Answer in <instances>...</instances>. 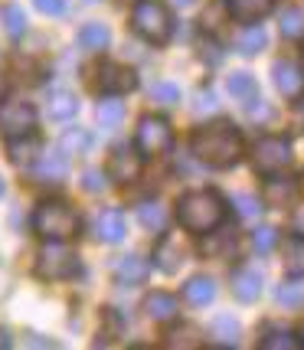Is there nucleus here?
Wrapping results in <instances>:
<instances>
[{"label": "nucleus", "mask_w": 304, "mask_h": 350, "mask_svg": "<svg viewBox=\"0 0 304 350\" xmlns=\"http://www.w3.org/2000/svg\"><path fill=\"white\" fill-rule=\"evenodd\" d=\"M232 295L243 301V305H252V301H259V295H262V272L259 269H249V265H243V269H236L232 272Z\"/></svg>", "instance_id": "12"}, {"label": "nucleus", "mask_w": 304, "mask_h": 350, "mask_svg": "<svg viewBox=\"0 0 304 350\" xmlns=\"http://www.w3.org/2000/svg\"><path fill=\"white\" fill-rule=\"evenodd\" d=\"M135 144L141 148V154L157 157V154L170 151V144H174V131H170V124L164 122V118H157V115H144V118L137 122Z\"/></svg>", "instance_id": "7"}, {"label": "nucleus", "mask_w": 304, "mask_h": 350, "mask_svg": "<svg viewBox=\"0 0 304 350\" xmlns=\"http://www.w3.org/2000/svg\"><path fill=\"white\" fill-rule=\"evenodd\" d=\"M206 239H203V256L206 259H226L229 252L236 249V229H210V232H203Z\"/></svg>", "instance_id": "20"}, {"label": "nucleus", "mask_w": 304, "mask_h": 350, "mask_svg": "<svg viewBox=\"0 0 304 350\" xmlns=\"http://www.w3.org/2000/svg\"><path fill=\"white\" fill-rule=\"evenodd\" d=\"M148 272H151V265H148V259H141V256H122V259L115 262L118 285H144Z\"/></svg>", "instance_id": "19"}, {"label": "nucleus", "mask_w": 304, "mask_h": 350, "mask_svg": "<svg viewBox=\"0 0 304 350\" xmlns=\"http://www.w3.org/2000/svg\"><path fill=\"white\" fill-rule=\"evenodd\" d=\"M183 298H186L190 305H197V308L210 305V301L216 298V282L213 278H206V275H193V278L183 285Z\"/></svg>", "instance_id": "21"}, {"label": "nucleus", "mask_w": 304, "mask_h": 350, "mask_svg": "<svg viewBox=\"0 0 304 350\" xmlns=\"http://www.w3.org/2000/svg\"><path fill=\"white\" fill-rule=\"evenodd\" d=\"M174 7H193V0H170Z\"/></svg>", "instance_id": "45"}, {"label": "nucleus", "mask_w": 304, "mask_h": 350, "mask_svg": "<svg viewBox=\"0 0 304 350\" xmlns=\"http://www.w3.org/2000/svg\"><path fill=\"white\" fill-rule=\"evenodd\" d=\"M229 16L239 23H259L262 16L272 14L275 0H226Z\"/></svg>", "instance_id": "18"}, {"label": "nucleus", "mask_w": 304, "mask_h": 350, "mask_svg": "<svg viewBox=\"0 0 304 350\" xmlns=\"http://www.w3.org/2000/svg\"><path fill=\"white\" fill-rule=\"evenodd\" d=\"M105 177L108 174H102V170H85V174H82V187H85L89 193H98V190H105Z\"/></svg>", "instance_id": "40"}, {"label": "nucleus", "mask_w": 304, "mask_h": 350, "mask_svg": "<svg viewBox=\"0 0 304 350\" xmlns=\"http://www.w3.org/2000/svg\"><path fill=\"white\" fill-rule=\"evenodd\" d=\"M294 180H281L278 174H272L268 177V183H265V193H262V203L265 206H285V203H291L294 200Z\"/></svg>", "instance_id": "22"}, {"label": "nucleus", "mask_w": 304, "mask_h": 350, "mask_svg": "<svg viewBox=\"0 0 304 350\" xmlns=\"http://www.w3.org/2000/svg\"><path fill=\"white\" fill-rule=\"evenodd\" d=\"M141 170H144V154H141V148H131V144H118L115 151H111V157H108V177L115 183H135L137 177H141Z\"/></svg>", "instance_id": "8"}, {"label": "nucleus", "mask_w": 304, "mask_h": 350, "mask_svg": "<svg viewBox=\"0 0 304 350\" xmlns=\"http://www.w3.org/2000/svg\"><path fill=\"white\" fill-rule=\"evenodd\" d=\"M278 27H281L285 40H298V36H304V14L298 7H288V10H281V16H278Z\"/></svg>", "instance_id": "34"}, {"label": "nucleus", "mask_w": 304, "mask_h": 350, "mask_svg": "<svg viewBox=\"0 0 304 350\" xmlns=\"http://www.w3.org/2000/svg\"><path fill=\"white\" fill-rule=\"evenodd\" d=\"M265 43H268V36H265V30H262V23L255 27H245V33L236 40V49L243 53V56H255V53H262L265 49Z\"/></svg>", "instance_id": "31"}, {"label": "nucleus", "mask_w": 304, "mask_h": 350, "mask_svg": "<svg viewBox=\"0 0 304 350\" xmlns=\"http://www.w3.org/2000/svg\"><path fill=\"white\" fill-rule=\"evenodd\" d=\"M33 232L43 236L46 243L49 239L66 243V239H72L79 232V213L72 206H66V203H56V200L53 203H40L36 213H33Z\"/></svg>", "instance_id": "4"}, {"label": "nucleus", "mask_w": 304, "mask_h": 350, "mask_svg": "<svg viewBox=\"0 0 304 350\" xmlns=\"http://www.w3.org/2000/svg\"><path fill=\"white\" fill-rule=\"evenodd\" d=\"M0 197H3V180H0Z\"/></svg>", "instance_id": "46"}, {"label": "nucleus", "mask_w": 304, "mask_h": 350, "mask_svg": "<svg viewBox=\"0 0 304 350\" xmlns=\"http://www.w3.org/2000/svg\"><path fill=\"white\" fill-rule=\"evenodd\" d=\"M167 347H203V331L193 327V324H180V327H174L167 331V340H164Z\"/></svg>", "instance_id": "29"}, {"label": "nucleus", "mask_w": 304, "mask_h": 350, "mask_svg": "<svg viewBox=\"0 0 304 350\" xmlns=\"http://www.w3.org/2000/svg\"><path fill=\"white\" fill-rule=\"evenodd\" d=\"M0 20H3V30H7V36H10V40H20V36L27 33V14H23V7H16V3L3 7Z\"/></svg>", "instance_id": "33"}, {"label": "nucleus", "mask_w": 304, "mask_h": 350, "mask_svg": "<svg viewBox=\"0 0 304 350\" xmlns=\"http://www.w3.org/2000/svg\"><path fill=\"white\" fill-rule=\"evenodd\" d=\"M108 40H111V33H108V27L98 23V20H92V23H85V27L79 30V46L89 49V53H102L108 46Z\"/></svg>", "instance_id": "24"}, {"label": "nucleus", "mask_w": 304, "mask_h": 350, "mask_svg": "<svg viewBox=\"0 0 304 350\" xmlns=\"http://www.w3.org/2000/svg\"><path fill=\"white\" fill-rule=\"evenodd\" d=\"M36 3V10L46 16H59L62 10H66V0H33Z\"/></svg>", "instance_id": "41"}, {"label": "nucleus", "mask_w": 304, "mask_h": 350, "mask_svg": "<svg viewBox=\"0 0 304 350\" xmlns=\"http://www.w3.org/2000/svg\"><path fill=\"white\" fill-rule=\"evenodd\" d=\"M95 118H98V124H102L105 131H115L124 118V105L118 102V95H105V98L98 102V108H95Z\"/></svg>", "instance_id": "25"}, {"label": "nucleus", "mask_w": 304, "mask_h": 350, "mask_svg": "<svg viewBox=\"0 0 304 350\" xmlns=\"http://www.w3.org/2000/svg\"><path fill=\"white\" fill-rule=\"evenodd\" d=\"M210 334L223 344V347H236V337H239V321L232 318V314H219L213 321V327H210Z\"/></svg>", "instance_id": "32"}, {"label": "nucleus", "mask_w": 304, "mask_h": 350, "mask_svg": "<svg viewBox=\"0 0 304 350\" xmlns=\"http://www.w3.org/2000/svg\"><path fill=\"white\" fill-rule=\"evenodd\" d=\"M285 275L304 278V236H291L285 243Z\"/></svg>", "instance_id": "28"}, {"label": "nucleus", "mask_w": 304, "mask_h": 350, "mask_svg": "<svg viewBox=\"0 0 304 350\" xmlns=\"http://www.w3.org/2000/svg\"><path fill=\"white\" fill-rule=\"evenodd\" d=\"M186 262V249L180 245V239L177 236H164L161 243H157V249H154V265L161 269V272H180V265Z\"/></svg>", "instance_id": "15"}, {"label": "nucleus", "mask_w": 304, "mask_h": 350, "mask_svg": "<svg viewBox=\"0 0 304 350\" xmlns=\"http://www.w3.org/2000/svg\"><path fill=\"white\" fill-rule=\"evenodd\" d=\"M226 89H229V95L236 98V102H249V98H255L259 95V82H255V76L252 72H232L229 76V82H226Z\"/></svg>", "instance_id": "27"}, {"label": "nucleus", "mask_w": 304, "mask_h": 350, "mask_svg": "<svg viewBox=\"0 0 304 350\" xmlns=\"http://www.w3.org/2000/svg\"><path fill=\"white\" fill-rule=\"evenodd\" d=\"M275 301L285 308H298L304 301V288L301 285H294V282H288V285H281V288L275 291Z\"/></svg>", "instance_id": "38"}, {"label": "nucleus", "mask_w": 304, "mask_h": 350, "mask_svg": "<svg viewBox=\"0 0 304 350\" xmlns=\"http://www.w3.org/2000/svg\"><path fill=\"white\" fill-rule=\"evenodd\" d=\"M291 232H294V236H304V206H298V210L291 213Z\"/></svg>", "instance_id": "43"}, {"label": "nucleus", "mask_w": 304, "mask_h": 350, "mask_svg": "<svg viewBox=\"0 0 304 350\" xmlns=\"http://www.w3.org/2000/svg\"><path fill=\"white\" fill-rule=\"evenodd\" d=\"M3 98H7V79L0 76V102H3Z\"/></svg>", "instance_id": "44"}, {"label": "nucleus", "mask_w": 304, "mask_h": 350, "mask_svg": "<svg viewBox=\"0 0 304 350\" xmlns=\"http://www.w3.org/2000/svg\"><path fill=\"white\" fill-rule=\"evenodd\" d=\"M7 157H10V164L14 167H33L36 164V157H40V141L30 135H20V137H10V144H7Z\"/></svg>", "instance_id": "17"}, {"label": "nucleus", "mask_w": 304, "mask_h": 350, "mask_svg": "<svg viewBox=\"0 0 304 350\" xmlns=\"http://www.w3.org/2000/svg\"><path fill=\"white\" fill-rule=\"evenodd\" d=\"M137 219H141V226L151 229V232H164V226H167V213H164V206H161V203H154V200H148V203H141V206H137Z\"/></svg>", "instance_id": "30"}, {"label": "nucleus", "mask_w": 304, "mask_h": 350, "mask_svg": "<svg viewBox=\"0 0 304 350\" xmlns=\"http://www.w3.org/2000/svg\"><path fill=\"white\" fill-rule=\"evenodd\" d=\"M36 128V108L30 102H0V135L20 137Z\"/></svg>", "instance_id": "9"}, {"label": "nucleus", "mask_w": 304, "mask_h": 350, "mask_svg": "<svg viewBox=\"0 0 304 350\" xmlns=\"http://www.w3.org/2000/svg\"><path fill=\"white\" fill-rule=\"evenodd\" d=\"M177 219L186 232H210V229L223 226L226 219V200L219 197L216 190L203 187V190H190L183 193L180 203H177Z\"/></svg>", "instance_id": "2"}, {"label": "nucleus", "mask_w": 304, "mask_h": 350, "mask_svg": "<svg viewBox=\"0 0 304 350\" xmlns=\"http://www.w3.org/2000/svg\"><path fill=\"white\" fill-rule=\"evenodd\" d=\"M89 148H92V135L85 128H69L59 137V151L66 157H82V154H89Z\"/></svg>", "instance_id": "26"}, {"label": "nucleus", "mask_w": 304, "mask_h": 350, "mask_svg": "<svg viewBox=\"0 0 304 350\" xmlns=\"http://www.w3.org/2000/svg\"><path fill=\"white\" fill-rule=\"evenodd\" d=\"M124 232H128V226H124V213L118 210V206H111V210H102V213L95 216V239L98 243H122Z\"/></svg>", "instance_id": "13"}, {"label": "nucleus", "mask_w": 304, "mask_h": 350, "mask_svg": "<svg viewBox=\"0 0 304 350\" xmlns=\"http://www.w3.org/2000/svg\"><path fill=\"white\" fill-rule=\"evenodd\" d=\"M85 3H92V0H85Z\"/></svg>", "instance_id": "47"}, {"label": "nucleus", "mask_w": 304, "mask_h": 350, "mask_svg": "<svg viewBox=\"0 0 304 350\" xmlns=\"http://www.w3.org/2000/svg\"><path fill=\"white\" fill-rule=\"evenodd\" d=\"M131 30L154 46H164L174 36V16L161 0H137L131 10Z\"/></svg>", "instance_id": "3"}, {"label": "nucleus", "mask_w": 304, "mask_h": 350, "mask_svg": "<svg viewBox=\"0 0 304 350\" xmlns=\"http://www.w3.org/2000/svg\"><path fill=\"white\" fill-rule=\"evenodd\" d=\"M151 102L161 108H174L180 105V89L174 82H154L151 85Z\"/></svg>", "instance_id": "35"}, {"label": "nucleus", "mask_w": 304, "mask_h": 350, "mask_svg": "<svg viewBox=\"0 0 304 350\" xmlns=\"http://www.w3.org/2000/svg\"><path fill=\"white\" fill-rule=\"evenodd\" d=\"M190 148H193V157L199 164L213 170H229L243 161V135L229 122H213L197 128L190 137Z\"/></svg>", "instance_id": "1"}, {"label": "nucleus", "mask_w": 304, "mask_h": 350, "mask_svg": "<svg viewBox=\"0 0 304 350\" xmlns=\"http://www.w3.org/2000/svg\"><path fill=\"white\" fill-rule=\"evenodd\" d=\"M69 177V161H66V154H40L36 157V164H33V180L36 183H53V187H59L62 180Z\"/></svg>", "instance_id": "11"}, {"label": "nucleus", "mask_w": 304, "mask_h": 350, "mask_svg": "<svg viewBox=\"0 0 304 350\" xmlns=\"http://www.w3.org/2000/svg\"><path fill=\"white\" fill-rule=\"evenodd\" d=\"M262 350H294L298 347V340L288 334V331H272V334H265L259 340Z\"/></svg>", "instance_id": "36"}, {"label": "nucleus", "mask_w": 304, "mask_h": 350, "mask_svg": "<svg viewBox=\"0 0 304 350\" xmlns=\"http://www.w3.org/2000/svg\"><path fill=\"white\" fill-rule=\"evenodd\" d=\"M272 79H275V89L281 92L285 98H298L304 92V76H301V69L294 66V62L288 59H278L272 66Z\"/></svg>", "instance_id": "14"}, {"label": "nucleus", "mask_w": 304, "mask_h": 350, "mask_svg": "<svg viewBox=\"0 0 304 350\" xmlns=\"http://www.w3.org/2000/svg\"><path fill=\"white\" fill-rule=\"evenodd\" d=\"M232 203L239 206V213H243V216H255L262 210L259 197H252V193H236V197H232Z\"/></svg>", "instance_id": "39"}, {"label": "nucleus", "mask_w": 304, "mask_h": 350, "mask_svg": "<svg viewBox=\"0 0 304 350\" xmlns=\"http://www.w3.org/2000/svg\"><path fill=\"white\" fill-rule=\"evenodd\" d=\"M144 314L151 321H157V324H170L180 314V301L174 295H167V291H154V295L144 298Z\"/></svg>", "instance_id": "16"}, {"label": "nucleus", "mask_w": 304, "mask_h": 350, "mask_svg": "<svg viewBox=\"0 0 304 350\" xmlns=\"http://www.w3.org/2000/svg\"><path fill=\"white\" fill-rule=\"evenodd\" d=\"M216 111V98H213V92H199L197 95V111Z\"/></svg>", "instance_id": "42"}, {"label": "nucleus", "mask_w": 304, "mask_h": 350, "mask_svg": "<svg viewBox=\"0 0 304 350\" xmlns=\"http://www.w3.org/2000/svg\"><path fill=\"white\" fill-rule=\"evenodd\" d=\"M79 272V256L62 245L59 239H49V245L40 249L36 256V275L46 278V282H62V278H72Z\"/></svg>", "instance_id": "5"}, {"label": "nucleus", "mask_w": 304, "mask_h": 350, "mask_svg": "<svg viewBox=\"0 0 304 350\" xmlns=\"http://www.w3.org/2000/svg\"><path fill=\"white\" fill-rule=\"evenodd\" d=\"M46 111H49L53 122H69V118H76L79 115V98L72 95V92H53Z\"/></svg>", "instance_id": "23"}, {"label": "nucleus", "mask_w": 304, "mask_h": 350, "mask_svg": "<svg viewBox=\"0 0 304 350\" xmlns=\"http://www.w3.org/2000/svg\"><path fill=\"white\" fill-rule=\"evenodd\" d=\"M275 243H278V229L275 226H259L252 232V245H255V252L265 256V252H272Z\"/></svg>", "instance_id": "37"}, {"label": "nucleus", "mask_w": 304, "mask_h": 350, "mask_svg": "<svg viewBox=\"0 0 304 350\" xmlns=\"http://www.w3.org/2000/svg\"><path fill=\"white\" fill-rule=\"evenodd\" d=\"M288 164H291V144L278 135L262 137L259 144H255V151H252V167H255V174H262V177L281 174Z\"/></svg>", "instance_id": "6"}, {"label": "nucleus", "mask_w": 304, "mask_h": 350, "mask_svg": "<svg viewBox=\"0 0 304 350\" xmlns=\"http://www.w3.org/2000/svg\"><path fill=\"white\" fill-rule=\"evenodd\" d=\"M98 85L105 95H128V92L137 89V72L131 66H122V62H102Z\"/></svg>", "instance_id": "10"}]
</instances>
